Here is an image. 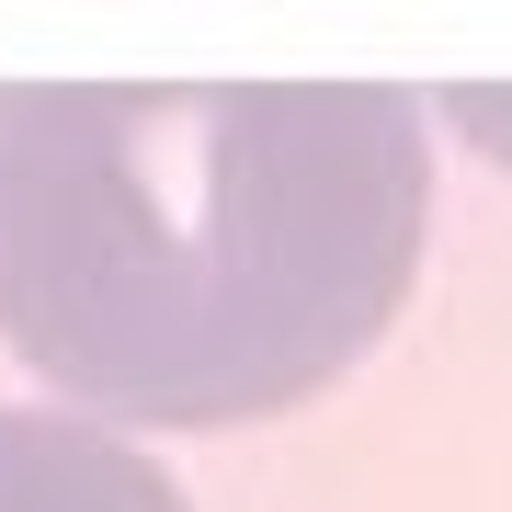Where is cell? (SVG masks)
<instances>
[{"label": "cell", "mask_w": 512, "mask_h": 512, "mask_svg": "<svg viewBox=\"0 0 512 512\" xmlns=\"http://www.w3.org/2000/svg\"><path fill=\"white\" fill-rule=\"evenodd\" d=\"M0 512H194L126 433L0 410Z\"/></svg>", "instance_id": "obj_2"}, {"label": "cell", "mask_w": 512, "mask_h": 512, "mask_svg": "<svg viewBox=\"0 0 512 512\" xmlns=\"http://www.w3.org/2000/svg\"><path fill=\"white\" fill-rule=\"evenodd\" d=\"M444 114H456V126H467L478 148H501V160H512V92H456Z\"/></svg>", "instance_id": "obj_3"}, {"label": "cell", "mask_w": 512, "mask_h": 512, "mask_svg": "<svg viewBox=\"0 0 512 512\" xmlns=\"http://www.w3.org/2000/svg\"><path fill=\"white\" fill-rule=\"evenodd\" d=\"M421 217V103L387 80H0V342L137 433L353 376Z\"/></svg>", "instance_id": "obj_1"}]
</instances>
